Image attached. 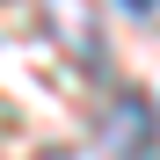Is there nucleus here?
<instances>
[{"label":"nucleus","mask_w":160,"mask_h":160,"mask_svg":"<svg viewBox=\"0 0 160 160\" xmlns=\"http://www.w3.org/2000/svg\"><path fill=\"white\" fill-rule=\"evenodd\" d=\"M102 153L109 160H153V109L138 88H117L102 109Z\"/></svg>","instance_id":"f257e3e1"},{"label":"nucleus","mask_w":160,"mask_h":160,"mask_svg":"<svg viewBox=\"0 0 160 160\" xmlns=\"http://www.w3.org/2000/svg\"><path fill=\"white\" fill-rule=\"evenodd\" d=\"M51 29L73 37V58L80 66H102V37H95V15L80 8V0H51Z\"/></svg>","instance_id":"f03ea898"},{"label":"nucleus","mask_w":160,"mask_h":160,"mask_svg":"<svg viewBox=\"0 0 160 160\" xmlns=\"http://www.w3.org/2000/svg\"><path fill=\"white\" fill-rule=\"evenodd\" d=\"M117 8H131V15H153V8H160V0H117Z\"/></svg>","instance_id":"7ed1b4c3"}]
</instances>
